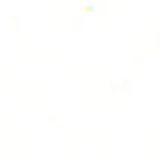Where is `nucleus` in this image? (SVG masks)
Instances as JSON below:
<instances>
[]
</instances>
